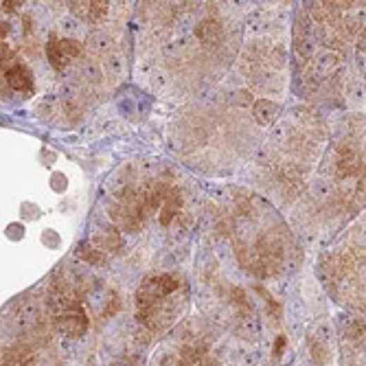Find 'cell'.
I'll return each instance as SVG.
<instances>
[{"label": "cell", "mask_w": 366, "mask_h": 366, "mask_svg": "<svg viewBox=\"0 0 366 366\" xmlns=\"http://www.w3.org/2000/svg\"><path fill=\"white\" fill-rule=\"evenodd\" d=\"M252 114L259 121V126H270L272 121L279 116V106L272 104V101H268V99H259L255 104V108H252Z\"/></svg>", "instance_id": "cell-6"}, {"label": "cell", "mask_w": 366, "mask_h": 366, "mask_svg": "<svg viewBox=\"0 0 366 366\" xmlns=\"http://www.w3.org/2000/svg\"><path fill=\"white\" fill-rule=\"evenodd\" d=\"M79 257L84 261H88V263H92V266H101V263H104V255H101L99 250H94L90 243H81V246H79Z\"/></svg>", "instance_id": "cell-8"}, {"label": "cell", "mask_w": 366, "mask_h": 366, "mask_svg": "<svg viewBox=\"0 0 366 366\" xmlns=\"http://www.w3.org/2000/svg\"><path fill=\"white\" fill-rule=\"evenodd\" d=\"M180 288V279L176 274H154L147 276L136 290V312H154L162 298H167Z\"/></svg>", "instance_id": "cell-1"}, {"label": "cell", "mask_w": 366, "mask_h": 366, "mask_svg": "<svg viewBox=\"0 0 366 366\" xmlns=\"http://www.w3.org/2000/svg\"><path fill=\"white\" fill-rule=\"evenodd\" d=\"M195 35H197L200 42L215 44L221 39L224 31H221V25L217 23V20H202V23L197 25V29H195Z\"/></svg>", "instance_id": "cell-5"}, {"label": "cell", "mask_w": 366, "mask_h": 366, "mask_svg": "<svg viewBox=\"0 0 366 366\" xmlns=\"http://www.w3.org/2000/svg\"><path fill=\"white\" fill-rule=\"evenodd\" d=\"M5 79L7 84L16 90V92H25L31 94L33 92V75L25 64H13L5 71Z\"/></svg>", "instance_id": "cell-3"}, {"label": "cell", "mask_w": 366, "mask_h": 366, "mask_svg": "<svg viewBox=\"0 0 366 366\" xmlns=\"http://www.w3.org/2000/svg\"><path fill=\"white\" fill-rule=\"evenodd\" d=\"M180 193L178 189H169L165 195H162L160 200V213H158V221L162 224V226H169V224L173 221V217L178 215L180 211Z\"/></svg>", "instance_id": "cell-4"}, {"label": "cell", "mask_w": 366, "mask_h": 366, "mask_svg": "<svg viewBox=\"0 0 366 366\" xmlns=\"http://www.w3.org/2000/svg\"><path fill=\"white\" fill-rule=\"evenodd\" d=\"M57 324L66 336L71 338H81L88 329V316L84 314V310L75 305V307H66L62 314L57 316Z\"/></svg>", "instance_id": "cell-2"}, {"label": "cell", "mask_w": 366, "mask_h": 366, "mask_svg": "<svg viewBox=\"0 0 366 366\" xmlns=\"http://www.w3.org/2000/svg\"><path fill=\"white\" fill-rule=\"evenodd\" d=\"M47 57H49L51 66L57 68V71H62L64 66H68L64 55H62V51H59V37L57 35H51L49 37V42H47Z\"/></svg>", "instance_id": "cell-7"}]
</instances>
